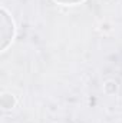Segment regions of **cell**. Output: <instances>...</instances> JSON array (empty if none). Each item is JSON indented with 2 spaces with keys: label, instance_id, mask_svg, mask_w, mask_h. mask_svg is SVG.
<instances>
[{
  "label": "cell",
  "instance_id": "6da1fadb",
  "mask_svg": "<svg viewBox=\"0 0 122 123\" xmlns=\"http://www.w3.org/2000/svg\"><path fill=\"white\" fill-rule=\"evenodd\" d=\"M55 1H59L63 4H72V3H78V1H82V0H55Z\"/></svg>",
  "mask_w": 122,
  "mask_h": 123
}]
</instances>
